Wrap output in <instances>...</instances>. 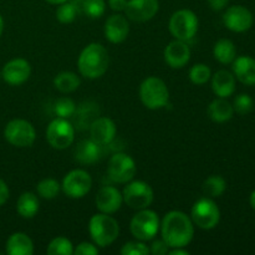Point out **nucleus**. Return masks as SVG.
<instances>
[{"mask_svg":"<svg viewBox=\"0 0 255 255\" xmlns=\"http://www.w3.org/2000/svg\"><path fill=\"white\" fill-rule=\"evenodd\" d=\"M162 239L169 248H184L194 236V224L191 217L181 211H171L164 216L161 223Z\"/></svg>","mask_w":255,"mask_h":255,"instance_id":"f257e3e1","label":"nucleus"},{"mask_svg":"<svg viewBox=\"0 0 255 255\" xmlns=\"http://www.w3.org/2000/svg\"><path fill=\"white\" fill-rule=\"evenodd\" d=\"M110 65V56L104 45L91 42L80 54L77 67L80 74L90 80L104 76Z\"/></svg>","mask_w":255,"mask_h":255,"instance_id":"f03ea898","label":"nucleus"},{"mask_svg":"<svg viewBox=\"0 0 255 255\" xmlns=\"http://www.w3.org/2000/svg\"><path fill=\"white\" fill-rule=\"evenodd\" d=\"M89 232L92 241L100 248L111 246L120 234L119 222L110 214L99 213L91 217L89 223Z\"/></svg>","mask_w":255,"mask_h":255,"instance_id":"7ed1b4c3","label":"nucleus"},{"mask_svg":"<svg viewBox=\"0 0 255 255\" xmlns=\"http://www.w3.org/2000/svg\"><path fill=\"white\" fill-rule=\"evenodd\" d=\"M139 99L149 110L166 107L169 102V91L166 82L156 76L147 77L139 86Z\"/></svg>","mask_w":255,"mask_h":255,"instance_id":"20e7f679","label":"nucleus"},{"mask_svg":"<svg viewBox=\"0 0 255 255\" xmlns=\"http://www.w3.org/2000/svg\"><path fill=\"white\" fill-rule=\"evenodd\" d=\"M159 218L156 212L148 208L139 209L129 223L131 233L137 241L147 242L153 239L159 231Z\"/></svg>","mask_w":255,"mask_h":255,"instance_id":"39448f33","label":"nucleus"},{"mask_svg":"<svg viewBox=\"0 0 255 255\" xmlns=\"http://www.w3.org/2000/svg\"><path fill=\"white\" fill-rule=\"evenodd\" d=\"M191 219L198 228L209 231L218 226L221 221V211L216 202L209 197L198 199L192 207Z\"/></svg>","mask_w":255,"mask_h":255,"instance_id":"423d86ee","label":"nucleus"},{"mask_svg":"<svg viewBox=\"0 0 255 255\" xmlns=\"http://www.w3.org/2000/svg\"><path fill=\"white\" fill-rule=\"evenodd\" d=\"M198 25V17L192 10L181 9L172 14L168 26L174 39L189 41L196 36Z\"/></svg>","mask_w":255,"mask_h":255,"instance_id":"0eeeda50","label":"nucleus"},{"mask_svg":"<svg viewBox=\"0 0 255 255\" xmlns=\"http://www.w3.org/2000/svg\"><path fill=\"white\" fill-rule=\"evenodd\" d=\"M4 137L11 146L25 148L34 144L36 139V132L29 121L16 119L10 121L5 126Z\"/></svg>","mask_w":255,"mask_h":255,"instance_id":"6e6552de","label":"nucleus"},{"mask_svg":"<svg viewBox=\"0 0 255 255\" xmlns=\"http://www.w3.org/2000/svg\"><path fill=\"white\" fill-rule=\"evenodd\" d=\"M46 139L55 149H66L75 139V126L67 119L52 120L46 128Z\"/></svg>","mask_w":255,"mask_h":255,"instance_id":"1a4fd4ad","label":"nucleus"},{"mask_svg":"<svg viewBox=\"0 0 255 255\" xmlns=\"http://www.w3.org/2000/svg\"><path fill=\"white\" fill-rule=\"evenodd\" d=\"M153 189L143 181H129L122 192L124 202L132 209L148 208L153 202Z\"/></svg>","mask_w":255,"mask_h":255,"instance_id":"9d476101","label":"nucleus"},{"mask_svg":"<svg viewBox=\"0 0 255 255\" xmlns=\"http://www.w3.org/2000/svg\"><path fill=\"white\" fill-rule=\"evenodd\" d=\"M107 173H109L110 179L115 183L124 184L132 181V178L136 174L134 159L127 153L117 152L110 158Z\"/></svg>","mask_w":255,"mask_h":255,"instance_id":"9b49d317","label":"nucleus"},{"mask_svg":"<svg viewBox=\"0 0 255 255\" xmlns=\"http://www.w3.org/2000/svg\"><path fill=\"white\" fill-rule=\"evenodd\" d=\"M92 187V178L84 169H74L62 179L61 189L69 198L80 199L86 196Z\"/></svg>","mask_w":255,"mask_h":255,"instance_id":"f8f14e48","label":"nucleus"},{"mask_svg":"<svg viewBox=\"0 0 255 255\" xmlns=\"http://www.w3.org/2000/svg\"><path fill=\"white\" fill-rule=\"evenodd\" d=\"M254 17L251 10L242 5H233L228 7L223 15V22L227 29L234 32H244L253 25Z\"/></svg>","mask_w":255,"mask_h":255,"instance_id":"ddd939ff","label":"nucleus"},{"mask_svg":"<svg viewBox=\"0 0 255 255\" xmlns=\"http://www.w3.org/2000/svg\"><path fill=\"white\" fill-rule=\"evenodd\" d=\"M31 74V66L29 61L21 57L12 59L4 65L1 71V77L6 84L11 86H19L29 80Z\"/></svg>","mask_w":255,"mask_h":255,"instance_id":"4468645a","label":"nucleus"},{"mask_svg":"<svg viewBox=\"0 0 255 255\" xmlns=\"http://www.w3.org/2000/svg\"><path fill=\"white\" fill-rule=\"evenodd\" d=\"M158 0H128L125 12L132 21L144 22L151 20L158 12Z\"/></svg>","mask_w":255,"mask_h":255,"instance_id":"2eb2a0df","label":"nucleus"},{"mask_svg":"<svg viewBox=\"0 0 255 255\" xmlns=\"http://www.w3.org/2000/svg\"><path fill=\"white\" fill-rule=\"evenodd\" d=\"M90 138L100 146H109L116 137V124L109 117H97L89 128Z\"/></svg>","mask_w":255,"mask_h":255,"instance_id":"dca6fc26","label":"nucleus"},{"mask_svg":"<svg viewBox=\"0 0 255 255\" xmlns=\"http://www.w3.org/2000/svg\"><path fill=\"white\" fill-rule=\"evenodd\" d=\"M191 59V49L187 41L173 40L164 49V61L172 69H182L186 66Z\"/></svg>","mask_w":255,"mask_h":255,"instance_id":"f3484780","label":"nucleus"},{"mask_svg":"<svg viewBox=\"0 0 255 255\" xmlns=\"http://www.w3.org/2000/svg\"><path fill=\"white\" fill-rule=\"evenodd\" d=\"M122 193L114 186H104L100 188L96 196V207L101 213L114 214L121 208Z\"/></svg>","mask_w":255,"mask_h":255,"instance_id":"a211bd4d","label":"nucleus"},{"mask_svg":"<svg viewBox=\"0 0 255 255\" xmlns=\"http://www.w3.org/2000/svg\"><path fill=\"white\" fill-rule=\"evenodd\" d=\"M105 36L112 44H120L127 39L129 34V24L127 17L121 14H114L105 22Z\"/></svg>","mask_w":255,"mask_h":255,"instance_id":"6ab92c4d","label":"nucleus"},{"mask_svg":"<svg viewBox=\"0 0 255 255\" xmlns=\"http://www.w3.org/2000/svg\"><path fill=\"white\" fill-rule=\"evenodd\" d=\"M212 89L217 96L227 99L236 91V77L227 70H219L212 77Z\"/></svg>","mask_w":255,"mask_h":255,"instance_id":"aec40b11","label":"nucleus"},{"mask_svg":"<svg viewBox=\"0 0 255 255\" xmlns=\"http://www.w3.org/2000/svg\"><path fill=\"white\" fill-rule=\"evenodd\" d=\"M102 146L96 143L95 141L84 139L77 144L75 149V159L81 164H94L101 158Z\"/></svg>","mask_w":255,"mask_h":255,"instance_id":"412c9836","label":"nucleus"},{"mask_svg":"<svg viewBox=\"0 0 255 255\" xmlns=\"http://www.w3.org/2000/svg\"><path fill=\"white\" fill-rule=\"evenodd\" d=\"M234 76L244 85H255V60L249 56L236 57L233 61Z\"/></svg>","mask_w":255,"mask_h":255,"instance_id":"4be33fe9","label":"nucleus"},{"mask_svg":"<svg viewBox=\"0 0 255 255\" xmlns=\"http://www.w3.org/2000/svg\"><path fill=\"white\" fill-rule=\"evenodd\" d=\"M6 253L9 255H32L34 243L27 234L22 232L11 234L6 242Z\"/></svg>","mask_w":255,"mask_h":255,"instance_id":"5701e85b","label":"nucleus"},{"mask_svg":"<svg viewBox=\"0 0 255 255\" xmlns=\"http://www.w3.org/2000/svg\"><path fill=\"white\" fill-rule=\"evenodd\" d=\"M233 105L223 97H218L214 101H212L208 106L209 119L217 124H223V122L229 121L233 117Z\"/></svg>","mask_w":255,"mask_h":255,"instance_id":"b1692460","label":"nucleus"},{"mask_svg":"<svg viewBox=\"0 0 255 255\" xmlns=\"http://www.w3.org/2000/svg\"><path fill=\"white\" fill-rule=\"evenodd\" d=\"M97 115H99V107L94 102H85L80 105L74 114L76 127L79 129H89L92 122L97 119Z\"/></svg>","mask_w":255,"mask_h":255,"instance_id":"393cba45","label":"nucleus"},{"mask_svg":"<svg viewBox=\"0 0 255 255\" xmlns=\"http://www.w3.org/2000/svg\"><path fill=\"white\" fill-rule=\"evenodd\" d=\"M39 198L32 192H24L16 202V211L22 218L31 219L39 212Z\"/></svg>","mask_w":255,"mask_h":255,"instance_id":"a878e982","label":"nucleus"},{"mask_svg":"<svg viewBox=\"0 0 255 255\" xmlns=\"http://www.w3.org/2000/svg\"><path fill=\"white\" fill-rule=\"evenodd\" d=\"M213 55L221 64H232L237 57L236 45L228 39L218 40L213 47Z\"/></svg>","mask_w":255,"mask_h":255,"instance_id":"bb28decb","label":"nucleus"},{"mask_svg":"<svg viewBox=\"0 0 255 255\" xmlns=\"http://www.w3.org/2000/svg\"><path fill=\"white\" fill-rule=\"evenodd\" d=\"M81 80L75 72L71 71H62L57 74L54 79L55 89L59 90L62 94H70L75 90L79 89Z\"/></svg>","mask_w":255,"mask_h":255,"instance_id":"cd10ccee","label":"nucleus"},{"mask_svg":"<svg viewBox=\"0 0 255 255\" xmlns=\"http://www.w3.org/2000/svg\"><path fill=\"white\" fill-rule=\"evenodd\" d=\"M79 11H81V0H79V4H76V0H67L59 5L56 10V19L61 24H70L76 19Z\"/></svg>","mask_w":255,"mask_h":255,"instance_id":"c85d7f7f","label":"nucleus"},{"mask_svg":"<svg viewBox=\"0 0 255 255\" xmlns=\"http://www.w3.org/2000/svg\"><path fill=\"white\" fill-rule=\"evenodd\" d=\"M203 193L209 198H218L226 192L227 182L221 176H211L203 182Z\"/></svg>","mask_w":255,"mask_h":255,"instance_id":"c756f323","label":"nucleus"},{"mask_svg":"<svg viewBox=\"0 0 255 255\" xmlns=\"http://www.w3.org/2000/svg\"><path fill=\"white\" fill-rule=\"evenodd\" d=\"M61 184L54 178H45L40 181L36 186L37 194L44 199H54L60 193Z\"/></svg>","mask_w":255,"mask_h":255,"instance_id":"7c9ffc66","label":"nucleus"},{"mask_svg":"<svg viewBox=\"0 0 255 255\" xmlns=\"http://www.w3.org/2000/svg\"><path fill=\"white\" fill-rule=\"evenodd\" d=\"M46 252L49 255H72L74 254V246L70 239L65 238V237H57L50 242Z\"/></svg>","mask_w":255,"mask_h":255,"instance_id":"2f4dec72","label":"nucleus"},{"mask_svg":"<svg viewBox=\"0 0 255 255\" xmlns=\"http://www.w3.org/2000/svg\"><path fill=\"white\" fill-rule=\"evenodd\" d=\"M81 11L91 19H99L106 11L105 0H81Z\"/></svg>","mask_w":255,"mask_h":255,"instance_id":"473e14b6","label":"nucleus"},{"mask_svg":"<svg viewBox=\"0 0 255 255\" xmlns=\"http://www.w3.org/2000/svg\"><path fill=\"white\" fill-rule=\"evenodd\" d=\"M76 109V104L71 99H69V97H61V99H59L55 102L54 106V111L56 116L67 120L74 116Z\"/></svg>","mask_w":255,"mask_h":255,"instance_id":"72a5a7b5","label":"nucleus"},{"mask_svg":"<svg viewBox=\"0 0 255 255\" xmlns=\"http://www.w3.org/2000/svg\"><path fill=\"white\" fill-rule=\"evenodd\" d=\"M212 71L206 64H196L189 70V79L194 85H204L209 81Z\"/></svg>","mask_w":255,"mask_h":255,"instance_id":"f704fd0d","label":"nucleus"},{"mask_svg":"<svg viewBox=\"0 0 255 255\" xmlns=\"http://www.w3.org/2000/svg\"><path fill=\"white\" fill-rule=\"evenodd\" d=\"M233 109L239 115H248L253 110V100L249 95L241 94L234 99Z\"/></svg>","mask_w":255,"mask_h":255,"instance_id":"c9c22d12","label":"nucleus"},{"mask_svg":"<svg viewBox=\"0 0 255 255\" xmlns=\"http://www.w3.org/2000/svg\"><path fill=\"white\" fill-rule=\"evenodd\" d=\"M122 255H148L149 248L142 241L128 242L121 248Z\"/></svg>","mask_w":255,"mask_h":255,"instance_id":"e433bc0d","label":"nucleus"},{"mask_svg":"<svg viewBox=\"0 0 255 255\" xmlns=\"http://www.w3.org/2000/svg\"><path fill=\"white\" fill-rule=\"evenodd\" d=\"M74 254L76 255H97L99 254V248L96 244L89 243V242H82L77 246L76 249H74Z\"/></svg>","mask_w":255,"mask_h":255,"instance_id":"4c0bfd02","label":"nucleus"},{"mask_svg":"<svg viewBox=\"0 0 255 255\" xmlns=\"http://www.w3.org/2000/svg\"><path fill=\"white\" fill-rule=\"evenodd\" d=\"M169 252V247L163 239L154 241L149 247V254L152 255H167Z\"/></svg>","mask_w":255,"mask_h":255,"instance_id":"58836bf2","label":"nucleus"},{"mask_svg":"<svg viewBox=\"0 0 255 255\" xmlns=\"http://www.w3.org/2000/svg\"><path fill=\"white\" fill-rule=\"evenodd\" d=\"M7 199H9V188L6 183L0 178V207L4 206Z\"/></svg>","mask_w":255,"mask_h":255,"instance_id":"ea45409f","label":"nucleus"},{"mask_svg":"<svg viewBox=\"0 0 255 255\" xmlns=\"http://www.w3.org/2000/svg\"><path fill=\"white\" fill-rule=\"evenodd\" d=\"M128 0H109V5L114 11H125Z\"/></svg>","mask_w":255,"mask_h":255,"instance_id":"a19ab883","label":"nucleus"},{"mask_svg":"<svg viewBox=\"0 0 255 255\" xmlns=\"http://www.w3.org/2000/svg\"><path fill=\"white\" fill-rule=\"evenodd\" d=\"M228 2L229 0H208L209 6L214 11H221V10H223L228 5Z\"/></svg>","mask_w":255,"mask_h":255,"instance_id":"79ce46f5","label":"nucleus"},{"mask_svg":"<svg viewBox=\"0 0 255 255\" xmlns=\"http://www.w3.org/2000/svg\"><path fill=\"white\" fill-rule=\"evenodd\" d=\"M169 255H188L189 252L184 248H172V251L168 252Z\"/></svg>","mask_w":255,"mask_h":255,"instance_id":"37998d69","label":"nucleus"},{"mask_svg":"<svg viewBox=\"0 0 255 255\" xmlns=\"http://www.w3.org/2000/svg\"><path fill=\"white\" fill-rule=\"evenodd\" d=\"M46 2H49V4H52V5H60L62 4V2L67 1V0H45Z\"/></svg>","mask_w":255,"mask_h":255,"instance_id":"c03bdc74","label":"nucleus"},{"mask_svg":"<svg viewBox=\"0 0 255 255\" xmlns=\"http://www.w3.org/2000/svg\"><path fill=\"white\" fill-rule=\"evenodd\" d=\"M249 202H251L252 208H253L254 211H255V191L253 192V193L251 194V198H249Z\"/></svg>","mask_w":255,"mask_h":255,"instance_id":"a18cd8bd","label":"nucleus"},{"mask_svg":"<svg viewBox=\"0 0 255 255\" xmlns=\"http://www.w3.org/2000/svg\"><path fill=\"white\" fill-rule=\"evenodd\" d=\"M2 30H4V20H2L1 15H0V36L2 34Z\"/></svg>","mask_w":255,"mask_h":255,"instance_id":"49530a36","label":"nucleus"},{"mask_svg":"<svg viewBox=\"0 0 255 255\" xmlns=\"http://www.w3.org/2000/svg\"><path fill=\"white\" fill-rule=\"evenodd\" d=\"M0 76H1V75H0Z\"/></svg>","mask_w":255,"mask_h":255,"instance_id":"de8ad7c7","label":"nucleus"}]
</instances>
